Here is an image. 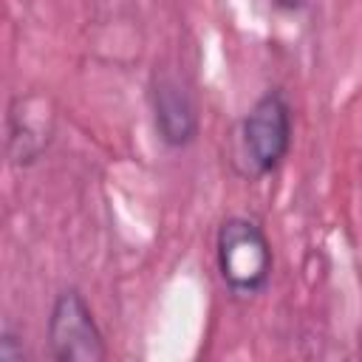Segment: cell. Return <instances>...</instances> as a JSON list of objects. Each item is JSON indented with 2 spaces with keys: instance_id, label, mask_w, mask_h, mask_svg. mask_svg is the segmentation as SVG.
<instances>
[{
  "instance_id": "obj_5",
  "label": "cell",
  "mask_w": 362,
  "mask_h": 362,
  "mask_svg": "<svg viewBox=\"0 0 362 362\" xmlns=\"http://www.w3.org/2000/svg\"><path fill=\"white\" fill-rule=\"evenodd\" d=\"M17 102L23 105V110H17V105L11 107V116H8V150H11V158L17 164H28L45 150L51 124H48V116H40V119L34 116V110H31L34 96L17 99Z\"/></svg>"
},
{
  "instance_id": "obj_4",
  "label": "cell",
  "mask_w": 362,
  "mask_h": 362,
  "mask_svg": "<svg viewBox=\"0 0 362 362\" xmlns=\"http://www.w3.org/2000/svg\"><path fill=\"white\" fill-rule=\"evenodd\" d=\"M153 119L167 147H187L198 133V116L189 93L170 76L153 85Z\"/></svg>"
},
{
  "instance_id": "obj_3",
  "label": "cell",
  "mask_w": 362,
  "mask_h": 362,
  "mask_svg": "<svg viewBox=\"0 0 362 362\" xmlns=\"http://www.w3.org/2000/svg\"><path fill=\"white\" fill-rule=\"evenodd\" d=\"M48 345L59 362H102L105 337L76 288L62 291L48 314Z\"/></svg>"
},
{
  "instance_id": "obj_6",
  "label": "cell",
  "mask_w": 362,
  "mask_h": 362,
  "mask_svg": "<svg viewBox=\"0 0 362 362\" xmlns=\"http://www.w3.org/2000/svg\"><path fill=\"white\" fill-rule=\"evenodd\" d=\"M0 362H23V342L8 328L0 334Z\"/></svg>"
},
{
  "instance_id": "obj_2",
  "label": "cell",
  "mask_w": 362,
  "mask_h": 362,
  "mask_svg": "<svg viewBox=\"0 0 362 362\" xmlns=\"http://www.w3.org/2000/svg\"><path fill=\"white\" fill-rule=\"evenodd\" d=\"M243 156L257 175L280 167L291 147V110L280 90L263 93L240 124Z\"/></svg>"
},
{
  "instance_id": "obj_1",
  "label": "cell",
  "mask_w": 362,
  "mask_h": 362,
  "mask_svg": "<svg viewBox=\"0 0 362 362\" xmlns=\"http://www.w3.org/2000/svg\"><path fill=\"white\" fill-rule=\"evenodd\" d=\"M215 257L223 283L235 294H257L272 277V243L252 218L232 215L218 226Z\"/></svg>"
}]
</instances>
